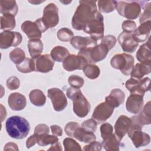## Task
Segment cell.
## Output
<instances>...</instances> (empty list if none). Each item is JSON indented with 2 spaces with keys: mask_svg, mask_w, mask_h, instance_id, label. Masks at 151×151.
Masks as SVG:
<instances>
[{
  "mask_svg": "<svg viewBox=\"0 0 151 151\" xmlns=\"http://www.w3.org/2000/svg\"><path fill=\"white\" fill-rule=\"evenodd\" d=\"M96 1H80L72 18L71 25L74 29L83 30L85 26L94 18L97 12Z\"/></svg>",
  "mask_w": 151,
  "mask_h": 151,
  "instance_id": "obj_1",
  "label": "cell"
},
{
  "mask_svg": "<svg viewBox=\"0 0 151 151\" xmlns=\"http://www.w3.org/2000/svg\"><path fill=\"white\" fill-rule=\"evenodd\" d=\"M5 129L11 137L15 139H22L28 134L30 125L28 121L25 118L18 116H13L6 120Z\"/></svg>",
  "mask_w": 151,
  "mask_h": 151,
  "instance_id": "obj_2",
  "label": "cell"
},
{
  "mask_svg": "<svg viewBox=\"0 0 151 151\" xmlns=\"http://www.w3.org/2000/svg\"><path fill=\"white\" fill-rule=\"evenodd\" d=\"M67 96L73 103V111L79 117H86L90 111L91 106L79 88L69 87L66 92Z\"/></svg>",
  "mask_w": 151,
  "mask_h": 151,
  "instance_id": "obj_3",
  "label": "cell"
},
{
  "mask_svg": "<svg viewBox=\"0 0 151 151\" xmlns=\"http://www.w3.org/2000/svg\"><path fill=\"white\" fill-rule=\"evenodd\" d=\"M142 1H118L116 2V9L121 16L129 20L136 19L141 13Z\"/></svg>",
  "mask_w": 151,
  "mask_h": 151,
  "instance_id": "obj_4",
  "label": "cell"
},
{
  "mask_svg": "<svg viewBox=\"0 0 151 151\" xmlns=\"http://www.w3.org/2000/svg\"><path fill=\"white\" fill-rule=\"evenodd\" d=\"M109 51V48L103 43L96 46L80 50L78 55L84 57L88 64H94L104 60Z\"/></svg>",
  "mask_w": 151,
  "mask_h": 151,
  "instance_id": "obj_5",
  "label": "cell"
},
{
  "mask_svg": "<svg viewBox=\"0 0 151 151\" xmlns=\"http://www.w3.org/2000/svg\"><path fill=\"white\" fill-rule=\"evenodd\" d=\"M134 60L132 55L126 54H117L110 60L111 67L119 70L125 76H129L134 67Z\"/></svg>",
  "mask_w": 151,
  "mask_h": 151,
  "instance_id": "obj_6",
  "label": "cell"
},
{
  "mask_svg": "<svg viewBox=\"0 0 151 151\" xmlns=\"http://www.w3.org/2000/svg\"><path fill=\"white\" fill-rule=\"evenodd\" d=\"M103 19V15L97 11L94 18L85 26L83 31L96 41L102 39L104 32Z\"/></svg>",
  "mask_w": 151,
  "mask_h": 151,
  "instance_id": "obj_7",
  "label": "cell"
},
{
  "mask_svg": "<svg viewBox=\"0 0 151 151\" xmlns=\"http://www.w3.org/2000/svg\"><path fill=\"white\" fill-rule=\"evenodd\" d=\"M21 28L29 40L40 39L42 33L48 29L42 21L41 18L37 19L35 22L31 21H24L22 24Z\"/></svg>",
  "mask_w": 151,
  "mask_h": 151,
  "instance_id": "obj_8",
  "label": "cell"
},
{
  "mask_svg": "<svg viewBox=\"0 0 151 151\" xmlns=\"http://www.w3.org/2000/svg\"><path fill=\"white\" fill-rule=\"evenodd\" d=\"M150 79L145 77L140 80L130 78L125 83L126 88L130 93H138L144 96L145 92L150 90Z\"/></svg>",
  "mask_w": 151,
  "mask_h": 151,
  "instance_id": "obj_9",
  "label": "cell"
},
{
  "mask_svg": "<svg viewBox=\"0 0 151 151\" xmlns=\"http://www.w3.org/2000/svg\"><path fill=\"white\" fill-rule=\"evenodd\" d=\"M41 19L48 29L55 27L59 22L57 6L54 3L48 4L44 9Z\"/></svg>",
  "mask_w": 151,
  "mask_h": 151,
  "instance_id": "obj_10",
  "label": "cell"
},
{
  "mask_svg": "<svg viewBox=\"0 0 151 151\" xmlns=\"http://www.w3.org/2000/svg\"><path fill=\"white\" fill-rule=\"evenodd\" d=\"M142 128L132 125L127 132L129 137L132 140L136 148L145 146L149 144L150 141V136L142 131Z\"/></svg>",
  "mask_w": 151,
  "mask_h": 151,
  "instance_id": "obj_11",
  "label": "cell"
},
{
  "mask_svg": "<svg viewBox=\"0 0 151 151\" xmlns=\"http://www.w3.org/2000/svg\"><path fill=\"white\" fill-rule=\"evenodd\" d=\"M22 40V35L18 32L4 31L0 34V48L7 49L11 47H17Z\"/></svg>",
  "mask_w": 151,
  "mask_h": 151,
  "instance_id": "obj_12",
  "label": "cell"
},
{
  "mask_svg": "<svg viewBox=\"0 0 151 151\" xmlns=\"http://www.w3.org/2000/svg\"><path fill=\"white\" fill-rule=\"evenodd\" d=\"M48 97L52 102L54 109L57 111L63 110L67 106L66 96L60 88H51L48 89Z\"/></svg>",
  "mask_w": 151,
  "mask_h": 151,
  "instance_id": "obj_13",
  "label": "cell"
},
{
  "mask_svg": "<svg viewBox=\"0 0 151 151\" xmlns=\"http://www.w3.org/2000/svg\"><path fill=\"white\" fill-rule=\"evenodd\" d=\"M88 64L87 60L80 55L69 54L63 61V68L67 71H73L76 70H83Z\"/></svg>",
  "mask_w": 151,
  "mask_h": 151,
  "instance_id": "obj_14",
  "label": "cell"
},
{
  "mask_svg": "<svg viewBox=\"0 0 151 151\" xmlns=\"http://www.w3.org/2000/svg\"><path fill=\"white\" fill-rule=\"evenodd\" d=\"M114 108L109 106L105 101L100 103L94 109L92 118L99 123L106 121L112 114Z\"/></svg>",
  "mask_w": 151,
  "mask_h": 151,
  "instance_id": "obj_15",
  "label": "cell"
},
{
  "mask_svg": "<svg viewBox=\"0 0 151 151\" xmlns=\"http://www.w3.org/2000/svg\"><path fill=\"white\" fill-rule=\"evenodd\" d=\"M118 41L124 52L132 53L135 51L139 43L135 41L133 34L124 32H121L118 36Z\"/></svg>",
  "mask_w": 151,
  "mask_h": 151,
  "instance_id": "obj_16",
  "label": "cell"
},
{
  "mask_svg": "<svg viewBox=\"0 0 151 151\" xmlns=\"http://www.w3.org/2000/svg\"><path fill=\"white\" fill-rule=\"evenodd\" d=\"M143 96L138 93H130L126 102V110L134 114L140 113L143 106Z\"/></svg>",
  "mask_w": 151,
  "mask_h": 151,
  "instance_id": "obj_17",
  "label": "cell"
},
{
  "mask_svg": "<svg viewBox=\"0 0 151 151\" xmlns=\"http://www.w3.org/2000/svg\"><path fill=\"white\" fill-rule=\"evenodd\" d=\"M132 124L143 127L144 125L150 124V101H149L143 107V109L137 116H134L132 118Z\"/></svg>",
  "mask_w": 151,
  "mask_h": 151,
  "instance_id": "obj_18",
  "label": "cell"
},
{
  "mask_svg": "<svg viewBox=\"0 0 151 151\" xmlns=\"http://www.w3.org/2000/svg\"><path fill=\"white\" fill-rule=\"evenodd\" d=\"M131 126V118L125 115H120L118 117L115 123L114 127L115 134L120 140H122V139L127 133Z\"/></svg>",
  "mask_w": 151,
  "mask_h": 151,
  "instance_id": "obj_19",
  "label": "cell"
},
{
  "mask_svg": "<svg viewBox=\"0 0 151 151\" xmlns=\"http://www.w3.org/2000/svg\"><path fill=\"white\" fill-rule=\"evenodd\" d=\"M54 65V60L51 58V55L48 54L40 55L36 60L35 67L36 71L47 73L53 69Z\"/></svg>",
  "mask_w": 151,
  "mask_h": 151,
  "instance_id": "obj_20",
  "label": "cell"
},
{
  "mask_svg": "<svg viewBox=\"0 0 151 151\" xmlns=\"http://www.w3.org/2000/svg\"><path fill=\"white\" fill-rule=\"evenodd\" d=\"M70 44L75 49L80 51L93 47L97 45V42L90 37H84L81 36H75L73 37L70 40Z\"/></svg>",
  "mask_w": 151,
  "mask_h": 151,
  "instance_id": "obj_21",
  "label": "cell"
},
{
  "mask_svg": "<svg viewBox=\"0 0 151 151\" xmlns=\"http://www.w3.org/2000/svg\"><path fill=\"white\" fill-rule=\"evenodd\" d=\"M8 103L9 107L14 111L23 110L27 105L25 97L18 92L12 93L8 96Z\"/></svg>",
  "mask_w": 151,
  "mask_h": 151,
  "instance_id": "obj_22",
  "label": "cell"
},
{
  "mask_svg": "<svg viewBox=\"0 0 151 151\" xmlns=\"http://www.w3.org/2000/svg\"><path fill=\"white\" fill-rule=\"evenodd\" d=\"M151 28V21H148L142 24L136 28L133 33V36L136 41L143 42L146 41L149 37Z\"/></svg>",
  "mask_w": 151,
  "mask_h": 151,
  "instance_id": "obj_23",
  "label": "cell"
},
{
  "mask_svg": "<svg viewBox=\"0 0 151 151\" xmlns=\"http://www.w3.org/2000/svg\"><path fill=\"white\" fill-rule=\"evenodd\" d=\"M124 92L119 88H114L111 90L110 94L106 97L105 102L114 109L120 106L124 100Z\"/></svg>",
  "mask_w": 151,
  "mask_h": 151,
  "instance_id": "obj_24",
  "label": "cell"
},
{
  "mask_svg": "<svg viewBox=\"0 0 151 151\" xmlns=\"http://www.w3.org/2000/svg\"><path fill=\"white\" fill-rule=\"evenodd\" d=\"M150 39L149 37L147 41L140 46L136 52V58L142 63L151 64V52H150Z\"/></svg>",
  "mask_w": 151,
  "mask_h": 151,
  "instance_id": "obj_25",
  "label": "cell"
},
{
  "mask_svg": "<svg viewBox=\"0 0 151 151\" xmlns=\"http://www.w3.org/2000/svg\"><path fill=\"white\" fill-rule=\"evenodd\" d=\"M71 137H74L78 141L85 143H90L96 139V136L94 133L84 130L80 125L75 129Z\"/></svg>",
  "mask_w": 151,
  "mask_h": 151,
  "instance_id": "obj_26",
  "label": "cell"
},
{
  "mask_svg": "<svg viewBox=\"0 0 151 151\" xmlns=\"http://www.w3.org/2000/svg\"><path fill=\"white\" fill-rule=\"evenodd\" d=\"M150 71L151 64L139 63L134 65L130 75L132 78L137 80H140L144 77L145 75L149 74Z\"/></svg>",
  "mask_w": 151,
  "mask_h": 151,
  "instance_id": "obj_27",
  "label": "cell"
},
{
  "mask_svg": "<svg viewBox=\"0 0 151 151\" xmlns=\"http://www.w3.org/2000/svg\"><path fill=\"white\" fill-rule=\"evenodd\" d=\"M28 49L32 59L38 58L43 50V44L40 39H32L28 42Z\"/></svg>",
  "mask_w": 151,
  "mask_h": 151,
  "instance_id": "obj_28",
  "label": "cell"
},
{
  "mask_svg": "<svg viewBox=\"0 0 151 151\" xmlns=\"http://www.w3.org/2000/svg\"><path fill=\"white\" fill-rule=\"evenodd\" d=\"M18 5L15 1L2 0L0 1V12L3 14L15 16L18 12Z\"/></svg>",
  "mask_w": 151,
  "mask_h": 151,
  "instance_id": "obj_29",
  "label": "cell"
},
{
  "mask_svg": "<svg viewBox=\"0 0 151 151\" xmlns=\"http://www.w3.org/2000/svg\"><path fill=\"white\" fill-rule=\"evenodd\" d=\"M121 140L113 133L110 136L103 140L102 145L104 149L107 151H118L120 149Z\"/></svg>",
  "mask_w": 151,
  "mask_h": 151,
  "instance_id": "obj_30",
  "label": "cell"
},
{
  "mask_svg": "<svg viewBox=\"0 0 151 151\" xmlns=\"http://www.w3.org/2000/svg\"><path fill=\"white\" fill-rule=\"evenodd\" d=\"M29 98L31 103L35 106H43L46 101V97L44 93L39 89H35L30 91Z\"/></svg>",
  "mask_w": 151,
  "mask_h": 151,
  "instance_id": "obj_31",
  "label": "cell"
},
{
  "mask_svg": "<svg viewBox=\"0 0 151 151\" xmlns=\"http://www.w3.org/2000/svg\"><path fill=\"white\" fill-rule=\"evenodd\" d=\"M69 54V51L64 47L60 45L54 47L50 53L51 58L57 62H63Z\"/></svg>",
  "mask_w": 151,
  "mask_h": 151,
  "instance_id": "obj_32",
  "label": "cell"
},
{
  "mask_svg": "<svg viewBox=\"0 0 151 151\" xmlns=\"http://www.w3.org/2000/svg\"><path fill=\"white\" fill-rule=\"evenodd\" d=\"M1 29L11 31L15 27V16L11 14H3L1 16Z\"/></svg>",
  "mask_w": 151,
  "mask_h": 151,
  "instance_id": "obj_33",
  "label": "cell"
},
{
  "mask_svg": "<svg viewBox=\"0 0 151 151\" xmlns=\"http://www.w3.org/2000/svg\"><path fill=\"white\" fill-rule=\"evenodd\" d=\"M17 70L22 73H28L35 70V63L32 58H25L20 64L16 65Z\"/></svg>",
  "mask_w": 151,
  "mask_h": 151,
  "instance_id": "obj_34",
  "label": "cell"
},
{
  "mask_svg": "<svg viewBox=\"0 0 151 151\" xmlns=\"http://www.w3.org/2000/svg\"><path fill=\"white\" fill-rule=\"evenodd\" d=\"M85 76L91 80L97 78L100 73L99 67L94 64H88L83 70Z\"/></svg>",
  "mask_w": 151,
  "mask_h": 151,
  "instance_id": "obj_35",
  "label": "cell"
},
{
  "mask_svg": "<svg viewBox=\"0 0 151 151\" xmlns=\"http://www.w3.org/2000/svg\"><path fill=\"white\" fill-rule=\"evenodd\" d=\"M99 9L100 12L104 13H109L113 11L116 6V1L101 0L97 2Z\"/></svg>",
  "mask_w": 151,
  "mask_h": 151,
  "instance_id": "obj_36",
  "label": "cell"
},
{
  "mask_svg": "<svg viewBox=\"0 0 151 151\" xmlns=\"http://www.w3.org/2000/svg\"><path fill=\"white\" fill-rule=\"evenodd\" d=\"M37 144L40 146H45L50 144L52 145L58 142V138L55 135L43 134L41 135H37Z\"/></svg>",
  "mask_w": 151,
  "mask_h": 151,
  "instance_id": "obj_37",
  "label": "cell"
},
{
  "mask_svg": "<svg viewBox=\"0 0 151 151\" xmlns=\"http://www.w3.org/2000/svg\"><path fill=\"white\" fill-rule=\"evenodd\" d=\"M150 2L149 1H142L141 7L143 9V12L141 14V15L139 18V22L140 24L145 22L148 21H150L151 19V6Z\"/></svg>",
  "mask_w": 151,
  "mask_h": 151,
  "instance_id": "obj_38",
  "label": "cell"
},
{
  "mask_svg": "<svg viewBox=\"0 0 151 151\" xmlns=\"http://www.w3.org/2000/svg\"><path fill=\"white\" fill-rule=\"evenodd\" d=\"M9 56L12 62L16 65L20 64L26 58L24 51L19 48H16L12 50L10 52Z\"/></svg>",
  "mask_w": 151,
  "mask_h": 151,
  "instance_id": "obj_39",
  "label": "cell"
},
{
  "mask_svg": "<svg viewBox=\"0 0 151 151\" xmlns=\"http://www.w3.org/2000/svg\"><path fill=\"white\" fill-rule=\"evenodd\" d=\"M63 146L64 147V150L65 151L81 150V147L80 144L70 137H67L64 139Z\"/></svg>",
  "mask_w": 151,
  "mask_h": 151,
  "instance_id": "obj_40",
  "label": "cell"
},
{
  "mask_svg": "<svg viewBox=\"0 0 151 151\" xmlns=\"http://www.w3.org/2000/svg\"><path fill=\"white\" fill-rule=\"evenodd\" d=\"M57 35L58 40L63 42L69 41L74 37V33L68 28H63L60 29L58 31Z\"/></svg>",
  "mask_w": 151,
  "mask_h": 151,
  "instance_id": "obj_41",
  "label": "cell"
},
{
  "mask_svg": "<svg viewBox=\"0 0 151 151\" xmlns=\"http://www.w3.org/2000/svg\"><path fill=\"white\" fill-rule=\"evenodd\" d=\"M68 82L71 87L80 88L84 85V80L80 76L77 75H71L68 77Z\"/></svg>",
  "mask_w": 151,
  "mask_h": 151,
  "instance_id": "obj_42",
  "label": "cell"
},
{
  "mask_svg": "<svg viewBox=\"0 0 151 151\" xmlns=\"http://www.w3.org/2000/svg\"><path fill=\"white\" fill-rule=\"evenodd\" d=\"M81 127L88 132L94 133L97 130V122L93 118L88 119L82 123Z\"/></svg>",
  "mask_w": 151,
  "mask_h": 151,
  "instance_id": "obj_43",
  "label": "cell"
},
{
  "mask_svg": "<svg viewBox=\"0 0 151 151\" xmlns=\"http://www.w3.org/2000/svg\"><path fill=\"white\" fill-rule=\"evenodd\" d=\"M113 127L111 124L109 123H104L100 126L101 136L103 140L110 136L113 133Z\"/></svg>",
  "mask_w": 151,
  "mask_h": 151,
  "instance_id": "obj_44",
  "label": "cell"
},
{
  "mask_svg": "<svg viewBox=\"0 0 151 151\" xmlns=\"http://www.w3.org/2000/svg\"><path fill=\"white\" fill-rule=\"evenodd\" d=\"M122 28L123 32L133 34L136 28V24L132 20H125L122 24Z\"/></svg>",
  "mask_w": 151,
  "mask_h": 151,
  "instance_id": "obj_45",
  "label": "cell"
},
{
  "mask_svg": "<svg viewBox=\"0 0 151 151\" xmlns=\"http://www.w3.org/2000/svg\"><path fill=\"white\" fill-rule=\"evenodd\" d=\"M6 87L11 90L18 89L20 86V81L18 78L15 76H12L6 80Z\"/></svg>",
  "mask_w": 151,
  "mask_h": 151,
  "instance_id": "obj_46",
  "label": "cell"
},
{
  "mask_svg": "<svg viewBox=\"0 0 151 151\" xmlns=\"http://www.w3.org/2000/svg\"><path fill=\"white\" fill-rule=\"evenodd\" d=\"M116 41L117 40L114 36L111 35H107L104 36L101 39V42L105 44L109 48V50H110L114 47V45H116Z\"/></svg>",
  "mask_w": 151,
  "mask_h": 151,
  "instance_id": "obj_47",
  "label": "cell"
},
{
  "mask_svg": "<svg viewBox=\"0 0 151 151\" xmlns=\"http://www.w3.org/2000/svg\"><path fill=\"white\" fill-rule=\"evenodd\" d=\"M102 145L101 144L97 141H93L90 143H88V145H85L83 147V150L86 151H100L101 150Z\"/></svg>",
  "mask_w": 151,
  "mask_h": 151,
  "instance_id": "obj_48",
  "label": "cell"
},
{
  "mask_svg": "<svg viewBox=\"0 0 151 151\" xmlns=\"http://www.w3.org/2000/svg\"><path fill=\"white\" fill-rule=\"evenodd\" d=\"M49 132L50 129L45 124H39L35 127L34 129V133L38 136L43 134H48Z\"/></svg>",
  "mask_w": 151,
  "mask_h": 151,
  "instance_id": "obj_49",
  "label": "cell"
},
{
  "mask_svg": "<svg viewBox=\"0 0 151 151\" xmlns=\"http://www.w3.org/2000/svg\"><path fill=\"white\" fill-rule=\"evenodd\" d=\"M79 126V124L75 122H70L65 124L64 127V131L65 134L71 137V135L75 130V129Z\"/></svg>",
  "mask_w": 151,
  "mask_h": 151,
  "instance_id": "obj_50",
  "label": "cell"
},
{
  "mask_svg": "<svg viewBox=\"0 0 151 151\" xmlns=\"http://www.w3.org/2000/svg\"><path fill=\"white\" fill-rule=\"evenodd\" d=\"M37 135L34 133V134L31 135L29 138L27 139L26 141V146L28 149L37 143Z\"/></svg>",
  "mask_w": 151,
  "mask_h": 151,
  "instance_id": "obj_51",
  "label": "cell"
},
{
  "mask_svg": "<svg viewBox=\"0 0 151 151\" xmlns=\"http://www.w3.org/2000/svg\"><path fill=\"white\" fill-rule=\"evenodd\" d=\"M51 132L54 135L57 136H61L63 134V130L58 125H52L51 126Z\"/></svg>",
  "mask_w": 151,
  "mask_h": 151,
  "instance_id": "obj_52",
  "label": "cell"
},
{
  "mask_svg": "<svg viewBox=\"0 0 151 151\" xmlns=\"http://www.w3.org/2000/svg\"><path fill=\"white\" fill-rule=\"evenodd\" d=\"M4 150H18L19 149L17 144L13 142H9L5 145L4 148Z\"/></svg>",
  "mask_w": 151,
  "mask_h": 151,
  "instance_id": "obj_53",
  "label": "cell"
},
{
  "mask_svg": "<svg viewBox=\"0 0 151 151\" xmlns=\"http://www.w3.org/2000/svg\"><path fill=\"white\" fill-rule=\"evenodd\" d=\"M48 150H62V147L60 143L58 142L52 144L51 147L48 149Z\"/></svg>",
  "mask_w": 151,
  "mask_h": 151,
  "instance_id": "obj_54",
  "label": "cell"
},
{
  "mask_svg": "<svg viewBox=\"0 0 151 151\" xmlns=\"http://www.w3.org/2000/svg\"><path fill=\"white\" fill-rule=\"evenodd\" d=\"M29 2H30V3H32V4H40V3H41V2H44V1H40V2H37V1H29Z\"/></svg>",
  "mask_w": 151,
  "mask_h": 151,
  "instance_id": "obj_55",
  "label": "cell"
}]
</instances>
